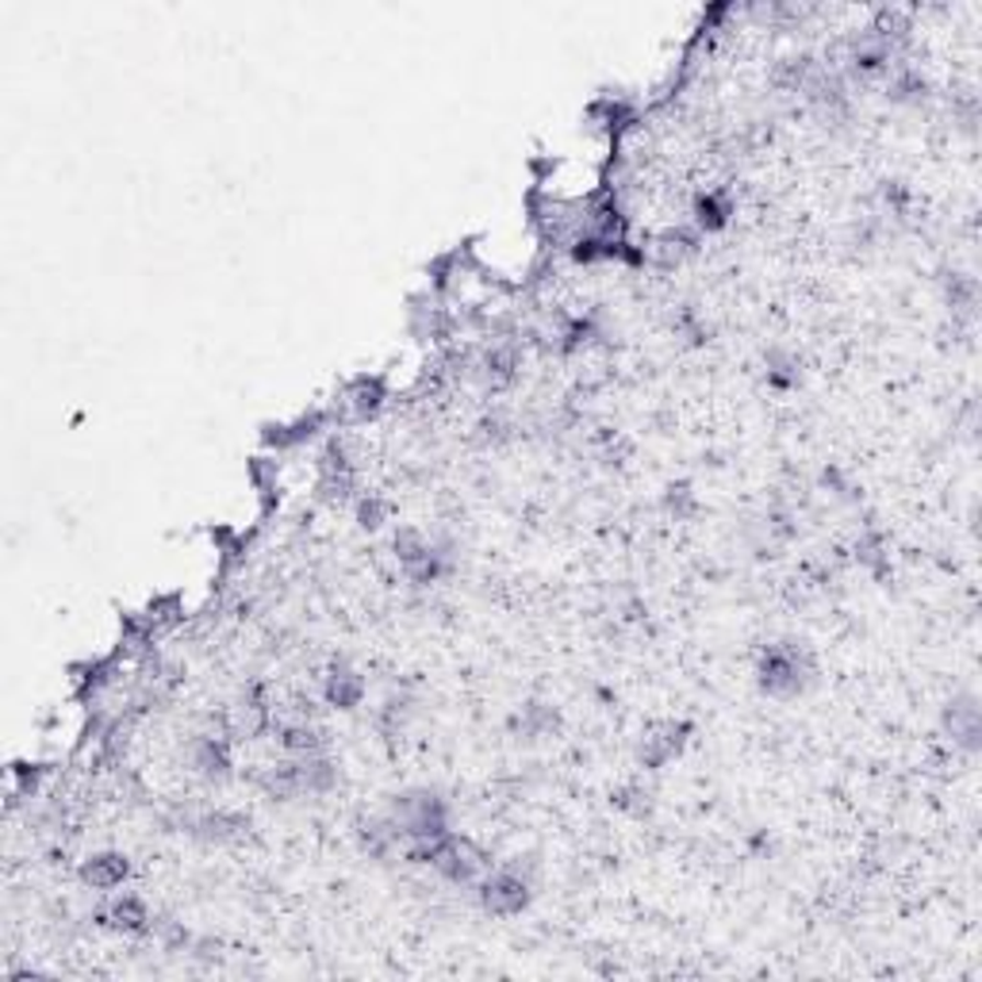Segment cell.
Returning <instances> with one entry per match:
<instances>
[{
    "label": "cell",
    "mask_w": 982,
    "mask_h": 982,
    "mask_svg": "<svg viewBox=\"0 0 982 982\" xmlns=\"http://www.w3.org/2000/svg\"><path fill=\"white\" fill-rule=\"evenodd\" d=\"M760 690L772 698H795L802 695V687L810 683L813 675V660L810 652L802 649V641H783V644H772V649L760 656Z\"/></svg>",
    "instance_id": "obj_1"
},
{
    "label": "cell",
    "mask_w": 982,
    "mask_h": 982,
    "mask_svg": "<svg viewBox=\"0 0 982 982\" xmlns=\"http://www.w3.org/2000/svg\"><path fill=\"white\" fill-rule=\"evenodd\" d=\"M430 867H434L442 879L468 887V882H476V879H483V875H488V856H483V852L476 848L468 836L445 833L442 841H437L434 856H430Z\"/></svg>",
    "instance_id": "obj_2"
},
{
    "label": "cell",
    "mask_w": 982,
    "mask_h": 982,
    "mask_svg": "<svg viewBox=\"0 0 982 982\" xmlns=\"http://www.w3.org/2000/svg\"><path fill=\"white\" fill-rule=\"evenodd\" d=\"M480 905L495 917H511L529 905V879L518 867H499L480 879Z\"/></svg>",
    "instance_id": "obj_3"
},
{
    "label": "cell",
    "mask_w": 982,
    "mask_h": 982,
    "mask_svg": "<svg viewBox=\"0 0 982 982\" xmlns=\"http://www.w3.org/2000/svg\"><path fill=\"white\" fill-rule=\"evenodd\" d=\"M687 733H690L687 721H660V726L644 729L641 744H637V764L649 767V772L664 767L667 760H675L683 752V744H687Z\"/></svg>",
    "instance_id": "obj_4"
},
{
    "label": "cell",
    "mask_w": 982,
    "mask_h": 982,
    "mask_svg": "<svg viewBox=\"0 0 982 982\" xmlns=\"http://www.w3.org/2000/svg\"><path fill=\"white\" fill-rule=\"evenodd\" d=\"M130 875V859L123 852H96L81 864V882L92 890H115Z\"/></svg>",
    "instance_id": "obj_5"
},
{
    "label": "cell",
    "mask_w": 982,
    "mask_h": 982,
    "mask_svg": "<svg viewBox=\"0 0 982 982\" xmlns=\"http://www.w3.org/2000/svg\"><path fill=\"white\" fill-rule=\"evenodd\" d=\"M733 196L721 189H710V192H698L695 204H690V222H695L698 235H713V230H721L729 219H733Z\"/></svg>",
    "instance_id": "obj_6"
},
{
    "label": "cell",
    "mask_w": 982,
    "mask_h": 982,
    "mask_svg": "<svg viewBox=\"0 0 982 982\" xmlns=\"http://www.w3.org/2000/svg\"><path fill=\"white\" fill-rule=\"evenodd\" d=\"M322 698L338 710H353L365 698V680L350 664H330V672L322 675Z\"/></svg>",
    "instance_id": "obj_7"
},
{
    "label": "cell",
    "mask_w": 982,
    "mask_h": 982,
    "mask_svg": "<svg viewBox=\"0 0 982 982\" xmlns=\"http://www.w3.org/2000/svg\"><path fill=\"white\" fill-rule=\"evenodd\" d=\"M944 726H948L951 741L963 744L967 752L979 749V706H974L971 695L948 703V710H944Z\"/></svg>",
    "instance_id": "obj_8"
},
{
    "label": "cell",
    "mask_w": 982,
    "mask_h": 982,
    "mask_svg": "<svg viewBox=\"0 0 982 982\" xmlns=\"http://www.w3.org/2000/svg\"><path fill=\"white\" fill-rule=\"evenodd\" d=\"M104 921L123 928V933H146V928H153L150 910H146V902L138 894H115L104 910Z\"/></svg>",
    "instance_id": "obj_9"
},
{
    "label": "cell",
    "mask_w": 982,
    "mask_h": 982,
    "mask_svg": "<svg viewBox=\"0 0 982 982\" xmlns=\"http://www.w3.org/2000/svg\"><path fill=\"white\" fill-rule=\"evenodd\" d=\"M281 749L288 756H315V752H327V733H322L315 721H284L281 726Z\"/></svg>",
    "instance_id": "obj_10"
},
{
    "label": "cell",
    "mask_w": 982,
    "mask_h": 982,
    "mask_svg": "<svg viewBox=\"0 0 982 982\" xmlns=\"http://www.w3.org/2000/svg\"><path fill=\"white\" fill-rule=\"evenodd\" d=\"M246 829H250V821H246L242 813H230V810H215V813H204V818L192 821V833L204 836V841H235V836H242Z\"/></svg>",
    "instance_id": "obj_11"
},
{
    "label": "cell",
    "mask_w": 982,
    "mask_h": 982,
    "mask_svg": "<svg viewBox=\"0 0 982 982\" xmlns=\"http://www.w3.org/2000/svg\"><path fill=\"white\" fill-rule=\"evenodd\" d=\"M430 549H434V541H430L419 526H399L396 534H391V552H396V560L403 568L422 564V560L430 557Z\"/></svg>",
    "instance_id": "obj_12"
},
{
    "label": "cell",
    "mask_w": 982,
    "mask_h": 982,
    "mask_svg": "<svg viewBox=\"0 0 982 982\" xmlns=\"http://www.w3.org/2000/svg\"><path fill=\"white\" fill-rule=\"evenodd\" d=\"M388 518H391L388 499L373 495V491H368V495H357V526L361 529L376 534V529H384V522H388Z\"/></svg>",
    "instance_id": "obj_13"
},
{
    "label": "cell",
    "mask_w": 982,
    "mask_h": 982,
    "mask_svg": "<svg viewBox=\"0 0 982 982\" xmlns=\"http://www.w3.org/2000/svg\"><path fill=\"white\" fill-rule=\"evenodd\" d=\"M514 726H518L526 736H541V733H549V729L557 726V713H552L549 706H541V703H529V706H522V713L514 718Z\"/></svg>",
    "instance_id": "obj_14"
}]
</instances>
